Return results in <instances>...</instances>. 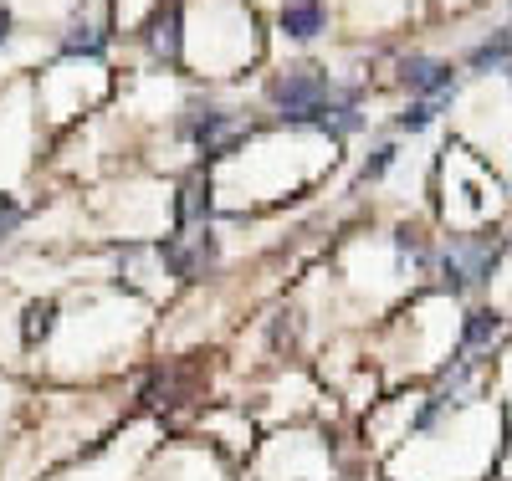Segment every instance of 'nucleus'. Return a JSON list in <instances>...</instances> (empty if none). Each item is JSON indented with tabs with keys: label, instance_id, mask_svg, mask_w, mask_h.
Instances as JSON below:
<instances>
[{
	"label": "nucleus",
	"instance_id": "f257e3e1",
	"mask_svg": "<svg viewBox=\"0 0 512 481\" xmlns=\"http://www.w3.org/2000/svg\"><path fill=\"white\" fill-rule=\"evenodd\" d=\"M328 98H333V77L323 67H292L287 77L272 82V103L282 108L287 123H308Z\"/></svg>",
	"mask_w": 512,
	"mask_h": 481
},
{
	"label": "nucleus",
	"instance_id": "f03ea898",
	"mask_svg": "<svg viewBox=\"0 0 512 481\" xmlns=\"http://www.w3.org/2000/svg\"><path fill=\"white\" fill-rule=\"evenodd\" d=\"M497 256H502V246H497V241H451V246H446V256H441V267H446V287H451V292H466V287L487 282V277H492V267H497Z\"/></svg>",
	"mask_w": 512,
	"mask_h": 481
},
{
	"label": "nucleus",
	"instance_id": "7ed1b4c3",
	"mask_svg": "<svg viewBox=\"0 0 512 481\" xmlns=\"http://www.w3.org/2000/svg\"><path fill=\"white\" fill-rule=\"evenodd\" d=\"M180 134L195 139L200 154H231L236 139H241V123H236V113H226V108H205V113L190 108V118L180 123Z\"/></svg>",
	"mask_w": 512,
	"mask_h": 481
},
{
	"label": "nucleus",
	"instance_id": "20e7f679",
	"mask_svg": "<svg viewBox=\"0 0 512 481\" xmlns=\"http://www.w3.org/2000/svg\"><path fill=\"white\" fill-rule=\"evenodd\" d=\"M180 21H185L180 0H159V6L149 11V21H144V47H149L159 62H169V67L180 62V47H185V31H180Z\"/></svg>",
	"mask_w": 512,
	"mask_h": 481
},
{
	"label": "nucleus",
	"instance_id": "39448f33",
	"mask_svg": "<svg viewBox=\"0 0 512 481\" xmlns=\"http://www.w3.org/2000/svg\"><path fill=\"white\" fill-rule=\"evenodd\" d=\"M400 82L410 87V93H425V98H446V93H456L451 67L436 62V57H405V62H400Z\"/></svg>",
	"mask_w": 512,
	"mask_h": 481
},
{
	"label": "nucleus",
	"instance_id": "423d86ee",
	"mask_svg": "<svg viewBox=\"0 0 512 481\" xmlns=\"http://www.w3.org/2000/svg\"><path fill=\"white\" fill-rule=\"evenodd\" d=\"M277 21H282V31H287V36L308 41V36H318V31L328 26V11L318 6V0H287Z\"/></svg>",
	"mask_w": 512,
	"mask_h": 481
},
{
	"label": "nucleus",
	"instance_id": "0eeeda50",
	"mask_svg": "<svg viewBox=\"0 0 512 481\" xmlns=\"http://www.w3.org/2000/svg\"><path fill=\"white\" fill-rule=\"evenodd\" d=\"M52 328H57V302H52V297L26 302V313H21V343H26V348L47 343V338H52Z\"/></svg>",
	"mask_w": 512,
	"mask_h": 481
},
{
	"label": "nucleus",
	"instance_id": "6e6552de",
	"mask_svg": "<svg viewBox=\"0 0 512 481\" xmlns=\"http://www.w3.org/2000/svg\"><path fill=\"white\" fill-rule=\"evenodd\" d=\"M308 123H313V128H323V134H354V128H359L364 118H359V108H354V93H344L338 103L328 98V103H323Z\"/></svg>",
	"mask_w": 512,
	"mask_h": 481
},
{
	"label": "nucleus",
	"instance_id": "1a4fd4ad",
	"mask_svg": "<svg viewBox=\"0 0 512 481\" xmlns=\"http://www.w3.org/2000/svg\"><path fill=\"white\" fill-rule=\"evenodd\" d=\"M205 215H210V180H185L180 205H175L180 231H185V226H205Z\"/></svg>",
	"mask_w": 512,
	"mask_h": 481
},
{
	"label": "nucleus",
	"instance_id": "9d476101",
	"mask_svg": "<svg viewBox=\"0 0 512 481\" xmlns=\"http://www.w3.org/2000/svg\"><path fill=\"white\" fill-rule=\"evenodd\" d=\"M497 333H502V313L477 308V313H466V333H461V343H466V348H482V343H492Z\"/></svg>",
	"mask_w": 512,
	"mask_h": 481
},
{
	"label": "nucleus",
	"instance_id": "9b49d317",
	"mask_svg": "<svg viewBox=\"0 0 512 481\" xmlns=\"http://www.w3.org/2000/svg\"><path fill=\"white\" fill-rule=\"evenodd\" d=\"M507 62H512V26L497 31L492 41H482V47L472 52V67H477V72H487V67H507Z\"/></svg>",
	"mask_w": 512,
	"mask_h": 481
},
{
	"label": "nucleus",
	"instance_id": "f8f14e48",
	"mask_svg": "<svg viewBox=\"0 0 512 481\" xmlns=\"http://www.w3.org/2000/svg\"><path fill=\"white\" fill-rule=\"evenodd\" d=\"M446 103H451V93H446V98H420V103H410V108L400 113V128H405V134H420V128H431V118H436Z\"/></svg>",
	"mask_w": 512,
	"mask_h": 481
},
{
	"label": "nucleus",
	"instance_id": "ddd939ff",
	"mask_svg": "<svg viewBox=\"0 0 512 481\" xmlns=\"http://www.w3.org/2000/svg\"><path fill=\"white\" fill-rule=\"evenodd\" d=\"M390 164H395V149H390V144H379V149L364 159V174H359V180H364V185H374V180H379V174L390 169Z\"/></svg>",
	"mask_w": 512,
	"mask_h": 481
},
{
	"label": "nucleus",
	"instance_id": "4468645a",
	"mask_svg": "<svg viewBox=\"0 0 512 481\" xmlns=\"http://www.w3.org/2000/svg\"><path fill=\"white\" fill-rule=\"evenodd\" d=\"M21 226V200L16 195H0V236H11Z\"/></svg>",
	"mask_w": 512,
	"mask_h": 481
},
{
	"label": "nucleus",
	"instance_id": "2eb2a0df",
	"mask_svg": "<svg viewBox=\"0 0 512 481\" xmlns=\"http://www.w3.org/2000/svg\"><path fill=\"white\" fill-rule=\"evenodd\" d=\"M11 26H16L11 6H0V47H6V41H11Z\"/></svg>",
	"mask_w": 512,
	"mask_h": 481
}]
</instances>
